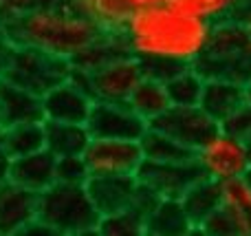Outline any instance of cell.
Here are the masks:
<instances>
[{
    "label": "cell",
    "mask_w": 251,
    "mask_h": 236,
    "mask_svg": "<svg viewBox=\"0 0 251 236\" xmlns=\"http://www.w3.org/2000/svg\"><path fill=\"white\" fill-rule=\"evenodd\" d=\"M212 31L214 25L209 20L165 2L132 9L119 35L128 53L141 60V64L194 66L207 49Z\"/></svg>",
    "instance_id": "cell-1"
},
{
    "label": "cell",
    "mask_w": 251,
    "mask_h": 236,
    "mask_svg": "<svg viewBox=\"0 0 251 236\" xmlns=\"http://www.w3.org/2000/svg\"><path fill=\"white\" fill-rule=\"evenodd\" d=\"M11 44L35 47L73 60L101 31L75 9L71 0L44 2L0 20Z\"/></svg>",
    "instance_id": "cell-2"
},
{
    "label": "cell",
    "mask_w": 251,
    "mask_h": 236,
    "mask_svg": "<svg viewBox=\"0 0 251 236\" xmlns=\"http://www.w3.org/2000/svg\"><path fill=\"white\" fill-rule=\"evenodd\" d=\"M101 214L86 185L53 184L38 194V223L57 236L97 234Z\"/></svg>",
    "instance_id": "cell-3"
},
{
    "label": "cell",
    "mask_w": 251,
    "mask_h": 236,
    "mask_svg": "<svg viewBox=\"0 0 251 236\" xmlns=\"http://www.w3.org/2000/svg\"><path fill=\"white\" fill-rule=\"evenodd\" d=\"M194 69L205 79L221 78L247 84L251 78V38L243 22H216L207 49Z\"/></svg>",
    "instance_id": "cell-4"
},
{
    "label": "cell",
    "mask_w": 251,
    "mask_h": 236,
    "mask_svg": "<svg viewBox=\"0 0 251 236\" xmlns=\"http://www.w3.org/2000/svg\"><path fill=\"white\" fill-rule=\"evenodd\" d=\"M71 73H73V64L69 57L55 55V53L35 47L13 44L7 69H4V79L42 97L57 84L66 82Z\"/></svg>",
    "instance_id": "cell-5"
},
{
    "label": "cell",
    "mask_w": 251,
    "mask_h": 236,
    "mask_svg": "<svg viewBox=\"0 0 251 236\" xmlns=\"http://www.w3.org/2000/svg\"><path fill=\"white\" fill-rule=\"evenodd\" d=\"M143 75L141 60H137L132 53H126L93 71L73 66L71 79L77 82L95 102H128L132 88Z\"/></svg>",
    "instance_id": "cell-6"
},
{
    "label": "cell",
    "mask_w": 251,
    "mask_h": 236,
    "mask_svg": "<svg viewBox=\"0 0 251 236\" xmlns=\"http://www.w3.org/2000/svg\"><path fill=\"white\" fill-rule=\"evenodd\" d=\"M194 161L203 177L225 184L236 177H245L251 170L247 141L218 128L194 153Z\"/></svg>",
    "instance_id": "cell-7"
},
{
    "label": "cell",
    "mask_w": 251,
    "mask_h": 236,
    "mask_svg": "<svg viewBox=\"0 0 251 236\" xmlns=\"http://www.w3.org/2000/svg\"><path fill=\"white\" fill-rule=\"evenodd\" d=\"M212 236H251V181L236 177L221 184V208L199 228Z\"/></svg>",
    "instance_id": "cell-8"
},
{
    "label": "cell",
    "mask_w": 251,
    "mask_h": 236,
    "mask_svg": "<svg viewBox=\"0 0 251 236\" xmlns=\"http://www.w3.org/2000/svg\"><path fill=\"white\" fill-rule=\"evenodd\" d=\"M86 128L93 139H134L139 141L150 124L139 117L126 102H93Z\"/></svg>",
    "instance_id": "cell-9"
},
{
    "label": "cell",
    "mask_w": 251,
    "mask_h": 236,
    "mask_svg": "<svg viewBox=\"0 0 251 236\" xmlns=\"http://www.w3.org/2000/svg\"><path fill=\"white\" fill-rule=\"evenodd\" d=\"M84 161L91 175H137L143 150L134 139H91Z\"/></svg>",
    "instance_id": "cell-10"
},
{
    "label": "cell",
    "mask_w": 251,
    "mask_h": 236,
    "mask_svg": "<svg viewBox=\"0 0 251 236\" xmlns=\"http://www.w3.org/2000/svg\"><path fill=\"white\" fill-rule=\"evenodd\" d=\"M150 126L163 131L194 153L221 128L201 106H170Z\"/></svg>",
    "instance_id": "cell-11"
},
{
    "label": "cell",
    "mask_w": 251,
    "mask_h": 236,
    "mask_svg": "<svg viewBox=\"0 0 251 236\" xmlns=\"http://www.w3.org/2000/svg\"><path fill=\"white\" fill-rule=\"evenodd\" d=\"M203 177L196 161H148L143 159L141 168L137 172V179L141 185L156 194L159 199H181L192 184Z\"/></svg>",
    "instance_id": "cell-12"
},
{
    "label": "cell",
    "mask_w": 251,
    "mask_h": 236,
    "mask_svg": "<svg viewBox=\"0 0 251 236\" xmlns=\"http://www.w3.org/2000/svg\"><path fill=\"white\" fill-rule=\"evenodd\" d=\"M137 175H91L86 190L101 216L117 214L134 206L139 194Z\"/></svg>",
    "instance_id": "cell-13"
},
{
    "label": "cell",
    "mask_w": 251,
    "mask_h": 236,
    "mask_svg": "<svg viewBox=\"0 0 251 236\" xmlns=\"http://www.w3.org/2000/svg\"><path fill=\"white\" fill-rule=\"evenodd\" d=\"M38 221V194L20 185L0 184V236L26 234Z\"/></svg>",
    "instance_id": "cell-14"
},
{
    "label": "cell",
    "mask_w": 251,
    "mask_h": 236,
    "mask_svg": "<svg viewBox=\"0 0 251 236\" xmlns=\"http://www.w3.org/2000/svg\"><path fill=\"white\" fill-rule=\"evenodd\" d=\"M93 97L73 79L57 84L55 88L42 95L44 122H71L86 124L88 113L93 108Z\"/></svg>",
    "instance_id": "cell-15"
},
{
    "label": "cell",
    "mask_w": 251,
    "mask_h": 236,
    "mask_svg": "<svg viewBox=\"0 0 251 236\" xmlns=\"http://www.w3.org/2000/svg\"><path fill=\"white\" fill-rule=\"evenodd\" d=\"M57 157L51 150H38L31 155H22V157H13L11 172H9V181L25 190L40 194L49 190L53 184H57Z\"/></svg>",
    "instance_id": "cell-16"
},
{
    "label": "cell",
    "mask_w": 251,
    "mask_h": 236,
    "mask_svg": "<svg viewBox=\"0 0 251 236\" xmlns=\"http://www.w3.org/2000/svg\"><path fill=\"white\" fill-rule=\"evenodd\" d=\"M0 113L2 128L26 122H44L42 97L4 78H0Z\"/></svg>",
    "instance_id": "cell-17"
},
{
    "label": "cell",
    "mask_w": 251,
    "mask_h": 236,
    "mask_svg": "<svg viewBox=\"0 0 251 236\" xmlns=\"http://www.w3.org/2000/svg\"><path fill=\"white\" fill-rule=\"evenodd\" d=\"M245 102H247V88H245L243 82L212 78V79H205L203 95H201L199 106L221 126Z\"/></svg>",
    "instance_id": "cell-18"
},
{
    "label": "cell",
    "mask_w": 251,
    "mask_h": 236,
    "mask_svg": "<svg viewBox=\"0 0 251 236\" xmlns=\"http://www.w3.org/2000/svg\"><path fill=\"white\" fill-rule=\"evenodd\" d=\"M192 232L196 228L183 210L181 199H159L146 216V234L150 236H185Z\"/></svg>",
    "instance_id": "cell-19"
},
{
    "label": "cell",
    "mask_w": 251,
    "mask_h": 236,
    "mask_svg": "<svg viewBox=\"0 0 251 236\" xmlns=\"http://www.w3.org/2000/svg\"><path fill=\"white\" fill-rule=\"evenodd\" d=\"M126 104L143 117L148 124H152L156 117L165 113V110L172 106L168 95V88H165V82L159 78H152V75H143L137 82V86L132 88L128 102Z\"/></svg>",
    "instance_id": "cell-20"
},
{
    "label": "cell",
    "mask_w": 251,
    "mask_h": 236,
    "mask_svg": "<svg viewBox=\"0 0 251 236\" xmlns=\"http://www.w3.org/2000/svg\"><path fill=\"white\" fill-rule=\"evenodd\" d=\"M181 206L187 212L190 221L194 223L196 232H199L201 225L212 214H216L218 208H221V184L214 179H207V177H201L181 197Z\"/></svg>",
    "instance_id": "cell-21"
},
{
    "label": "cell",
    "mask_w": 251,
    "mask_h": 236,
    "mask_svg": "<svg viewBox=\"0 0 251 236\" xmlns=\"http://www.w3.org/2000/svg\"><path fill=\"white\" fill-rule=\"evenodd\" d=\"M44 135H47V150H51L55 157L84 155L93 139L86 124L71 122H44Z\"/></svg>",
    "instance_id": "cell-22"
},
{
    "label": "cell",
    "mask_w": 251,
    "mask_h": 236,
    "mask_svg": "<svg viewBox=\"0 0 251 236\" xmlns=\"http://www.w3.org/2000/svg\"><path fill=\"white\" fill-rule=\"evenodd\" d=\"M101 33H122L132 9L126 0H71Z\"/></svg>",
    "instance_id": "cell-23"
},
{
    "label": "cell",
    "mask_w": 251,
    "mask_h": 236,
    "mask_svg": "<svg viewBox=\"0 0 251 236\" xmlns=\"http://www.w3.org/2000/svg\"><path fill=\"white\" fill-rule=\"evenodd\" d=\"M139 144H141V150H143V159H148V161L168 163V161H192L194 159V150L178 144L176 139H172L163 131L152 126L143 132Z\"/></svg>",
    "instance_id": "cell-24"
},
{
    "label": "cell",
    "mask_w": 251,
    "mask_h": 236,
    "mask_svg": "<svg viewBox=\"0 0 251 236\" xmlns=\"http://www.w3.org/2000/svg\"><path fill=\"white\" fill-rule=\"evenodd\" d=\"M0 131H2L4 148L11 157H22V155H31L47 148L44 122L16 124V126H4Z\"/></svg>",
    "instance_id": "cell-25"
},
{
    "label": "cell",
    "mask_w": 251,
    "mask_h": 236,
    "mask_svg": "<svg viewBox=\"0 0 251 236\" xmlns=\"http://www.w3.org/2000/svg\"><path fill=\"white\" fill-rule=\"evenodd\" d=\"M128 49H126L124 40L119 33H101L97 40H93L84 51H79L77 55L71 60V64L75 69H82V71H93V69H100L101 64L106 62L115 60L119 55H126Z\"/></svg>",
    "instance_id": "cell-26"
},
{
    "label": "cell",
    "mask_w": 251,
    "mask_h": 236,
    "mask_svg": "<svg viewBox=\"0 0 251 236\" xmlns=\"http://www.w3.org/2000/svg\"><path fill=\"white\" fill-rule=\"evenodd\" d=\"M205 78L194 66H183L165 79V88L172 106H199L203 95Z\"/></svg>",
    "instance_id": "cell-27"
},
{
    "label": "cell",
    "mask_w": 251,
    "mask_h": 236,
    "mask_svg": "<svg viewBox=\"0 0 251 236\" xmlns=\"http://www.w3.org/2000/svg\"><path fill=\"white\" fill-rule=\"evenodd\" d=\"M172 2L181 7L183 11L194 13V16L205 18L212 25H216V22L234 20L245 0H172Z\"/></svg>",
    "instance_id": "cell-28"
},
{
    "label": "cell",
    "mask_w": 251,
    "mask_h": 236,
    "mask_svg": "<svg viewBox=\"0 0 251 236\" xmlns=\"http://www.w3.org/2000/svg\"><path fill=\"white\" fill-rule=\"evenodd\" d=\"M97 234L106 236H139L146 234V214H141L134 208H128L117 214L101 216Z\"/></svg>",
    "instance_id": "cell-29"
},
{
    "label": "cell",
    "mask_w": 251,
    "mask_h": 236,
    "mask_svg": "<svg viewBox=\"0 0 251 236\" xmlns=\"http://www.w3.org/2000/svg\"><path fill=\"white\" fill-rule=\"evenodd\" d=\"M57 184H69V185H86L88 166L84 161V155H71V157H57Z\"/></svg>",
    "instance_id": "cell-30"
},
{
    "label": "cell",
    "mask_w": 251,
    "mask_h": 236,
    "mask_svg": "<svg viewBox=\"0 0 251 236\" xmlns=\"http://www.w3.org/2000/svg\"><path fill=\"white\" fill-rule=\"evenodd\" d=\"M223 131L231 132V135L240 137V139H251V102L247 100L240 108H236L225 122L221 124Z\"/></svg>",
    "instance_id": "cell-31"
},
{
    "label": "cell",
    "mask_w": 251,
    "mask_h": 236,
    "mask_svg": "<svg viewBox=\"0 0 251 236\" xmlns=\"http://www.w3.org/2000/svg\"><path fill=\"white\" fill-rule=\"evenodd\" d=\"M44 2H60V0H0V20L13 13H20L25 9H31L35 4H44Z\"/></svg>",
    "instance_id": "cell-32"
},
{
    "label": "cell",
    "mask_w": 251,
    "mask_h": 236,
    "mask_svg": "<svg viewBox=\"0 0 251 236\" xmlns=\"http://www.w3.org/2000/svg\"><path fill=\"white\" fill-rule=\"evenodd\" d=\"M11 161H13V157L7 153V148H4L2 131H0V184L9 181V172H11Z\"/></svg>",
    "instance_id": "cell-33"
},
{
    "label": "cell",
    "mask_w": 251,
    "mask_h": 236,
    "mask_svg": "<svg viewBox=\"0 0 251 236\" xmlns=\"http://www.w3.org/2000/svg\"><path fill=\"white\" fill-rule=\"evenodd\" d=\"M11 49H13V44L9 42V38L4 35V31H2V25H0V78H4V69H7Z\"/></svg>",
    "instance_id": "cell-34"
},
{
    "label": "cell",
    "mask_w": 251,
    "mask_h": 236,
    "mask_svg": "<svg viewBox=\"0 0 251 236\" xmlns=\"http://www.w3.org/2000/svg\"><path fill=\"white\" fill-rule=\"evenodd\" d=\"M130 4V9H141V7H154V4H165L172 0H126Z\"/></svg>",
    "instance_id": "cell-35"
},
{
    "label": "cell",
    "mask_w": 251,
    "mask_h": 236,
    "mask_svg": "<svg viewBox=\"0 0 251 236\" xmlns=\"http://www.w3.org/2000/svg\"><path fill=\"white\" fill-rule=\"evenodd\" d=\"M245 88H247V100L251 102V78L247 79V84H245Z\"/></svg>",
    "instance_id": "cell-36"
},
{
    "label": "cell",
    "mask_w": 251,
    "mask_h": 236,
    "mask_svg": "<svg viewBox=\"0 0 251 236\" xmlns=\"http://www.w3.org/2000/svg\"><path fill=\"white\" fill-rule=\"evenodd\" d=\"M243 25H245V29H247V33H249V38H251V18H247Z\"/></svg>",
    "instance_id": "cell-37"
},
{
    "label": "cell",
    "mask_w": 251,
    "mask_h": 236,
    "mask_svg": "<svg viewBox=\"0 0 251 236\" xmlns=\"http://www.w3.org/2000/svg\"><path fill=\"white\" fill-rule=\"evenodd\" d=\"M247 153H249V161H251V139H247Z\"/></svg>",
    "instance_id": "cell-38"
},
{
    "label": "cell",
    "mask_w": 251,
    "mask_h": 236,
    "mask_svg": "<svg viewBox=\"0 0 251 236\" xmlns=\"http://www.w3.org/2000/svg\"><path fill=\"white\" fill-rule=\"evenodd\" d=\"M0 128H2V113H0Z\"/></svg>",
    "instance_id": "cell-39"
},
{
    "label": "cell",
    "mask_w": 251,
    "mask_h": 236,
    "mask_svg": "<svg viewBox=\"0 0 251 236\" xmlns=\"http://www.w3.org/2000/svg\"><path fill=\"white\" fill-rule=\"evenodd\" d=\"M247 177H249V181H251V170H249V172H247Z\"/></svg>",
    "instance_id": "cell-40"
}]
</instances>
